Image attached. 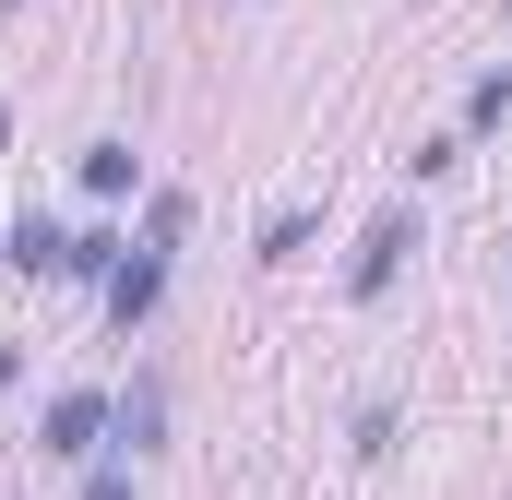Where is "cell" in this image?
Returning <instances> with one entry per match:
<instances>
[{
	"mask_svg": "<svg viewBox=\"0 0 512 500\" xmlns=\"http://www.w3.org/2000/svg\"><path fill=\"white\" fill-rule=\"evenodd\" d=\"M12 370H24V358H12V346H0V393H12Z\"/></svg>",
	"mask_w": 512,
	"mask_h": 500,
	"instance_id": "9c48e42d",
	"label": "cell"
},
{
	"mask_svg": "<svg viewBox=\"0 0 512 500\" xmlns=\"http://www.w3.org/2000/svg\"><path fill=\"white\" fill-rule=\"evenodd\" d=\"M108 429H120V405H108V393H48V453H72V465H84Z\"/></svg>",
	"mask_w": 512,
	"mask_h": 500,
	"instance_id": "6da1fadb",
	"label": "cell"
},
{
	"mask_svg": "<svg viewBox=\"0 0 512 500\" xmlns=\"http://www.w3.org/2000/svg\"><path fill=\"white\" fill-rule=\"evenodd\" d=\"M155 429H167V381H131V393H120V441L155 453Z\"/></svg>",
	"mask_w": 512,
	"mask_h": 500,
	"instance_id": "5b68a950",
	"label": "cell"
},
{
	"mask_svg": "<svg viewBox=\"0 0 512 500\" xmlns=\"http://www.w3.org/2000/svg\"><path fill=\"white\" fill-rule=\"evenodd\" d=\"M131 179H143V155H131V143H84V191H96V203H120Z\"/></svg>",
	"mask_w": 512,
	"mask_h": 500,
	"instance_id": "277c9868",
	"label": "cell"
},
{
	"mask_svg": "<svg viewBox=\"0 0 512 500\" xmlns=\"http://www.w3.org/2000/svg\"><path fill=\"white\" fill-rule=\"evenodd\" d=\"M0 12H12V0H0Z\"/></svg>",
	"mask_w": 512,
	"mask_h": 500,
	"instance_id": "8fae6325",
	"label": "cell"
},
{
	"mask_svg": "<svg viewBox=\"0 0 512 500\" xmlns=\"http://www.w3.org/2000/svg\"><path fill=\"white\" fill-rule=\"evenodd\" d=\"M155 298H167V250L143 239L120 274H108V322H120V334H131V322H155Z\"/></svg>",
	"mask_w": 512,
	"mask_h": 500,
	"instance_id": "7a4b0ae2",
	"label": "cell"
},
{
	"mask_svg": "<svg viewBox=\"0 0 512 500\" xmlns=\"http://www.w3.org/2000/svg\"><path fill=\"white\" fill-rule=\"evenodd\" d=\"M0 143H12V108H0Z\"/></svg>",
	"mask_w": 512,
	"mask_h": 500,
	"instance_id": "30bf717a",
	"label": "cell"
},
{
	"mask_svg": "<svg viewBox=\"0 0 512 500\" xmlns=\"http://www.w3.org/2000/svg\"><path fill=\"white\" fill-rule=\"evenodd\" d=\"M465 120H477V131H501V120H512V72H477V96H465Z\"/></svg>",
	"mask_w": 512,
	"mask_h": 500,
	"instance_id": "52a82bcc",
	"label": "cell"
},
{
	"mask_svg": "<svg viewBox=\"0 0 512 500\" xmlns=\"http://www.w3.org/2000/svg\"><path fill=\"white\" fill-rule=\"evenodd\" d=\"M84 500H131V477H120V465H96V477H84Z\"/></svg>",
	"mask_w": 512,
	"mask_h": 500,
	"instance_id": "ba28073f",
	"label": "cell"
},
{
	"mask_svg": "<svg viewBox=\"0 0 512 500\" xmlns=\"http://www.w3.org/2000/svg\"><path fill=\"white\" fill-rule=\"evenodd\" d=\"M405 250H417V215H382V227L358 239V262H346V286H358V298H382L393 274H405Z\"/></svg>",
	"mask_w": 512,
	"mask_h": 500,
	"instance_id": "3957f363",
	"label": "cell"
},
{
	"mask_svg": "<svg viewBox=\"0 0 512 500\" xmlns=\"http://www.w3.org/2000/svg\"><path fill=\"white\" fill-rule=\"evenodd\" d=\"M12 262H24V274H60V262H72V239H60L48 215H24V227H12Z\"/></svg>",
	"mask_w": 512,
	"mask_h": 500,
	"instance_id": "8992f818",
	"label": "cell"
}]
</instances>
